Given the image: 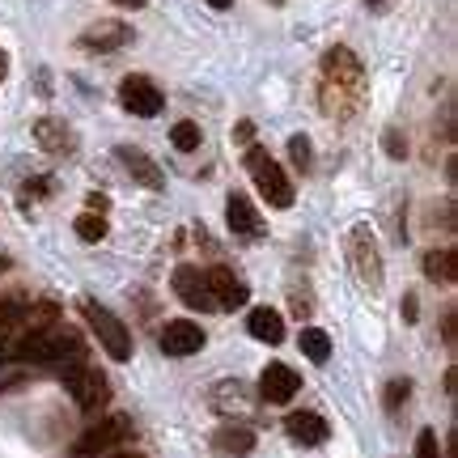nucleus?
<instances>
[{"mask_svg":"<svg viewBox=\"0 0 458 458\" xmlns=\"http://www.w3.org/2000/svg\"><path fill=\"white\" fill-rule=\"evenodd\" d=\"M360 94H365V68H360L357 51L352 47H331L323 55V111L335 114V119H348V114L360 106Z\"/></svg>","mask_w":458,"mask_h":458,"instance_id":"obj_1","label":"nucleus"},{"mask_svg":"<svg viewBox=\"0 0 458 458\" xmlns=\"http://www.w3.org/2000/svg\"><path fill=\"white\" fill-rule=\"evenodd\" d=\"M344 250H348V267H352V276H357L360 289H382V246H377L374 229L352 225Z\"/></svg>","mask_w":458,"mask_h":458,"instance_id":"obj_2","label":"nucleus"},{"mask_svg":"<svg viewBox=\"0 0 458 458\" xmlns=\"http://www.w3.org/2000/svg\"><path fill=\"white\" fill-rule=\"evenodd\" d=\"M246 174L255 179L259 196L267 199L272 208H289V204H293V182L284 179V170H280L263 148H246Z\"/></svg>","mask_w":458,"mask_h":458,"instance_id":"obj_3","label":"nucleus"},{"mask_svg":"<svg viewBox=\"0 0 458 458\" xmlns=\"http://www.w3.org/2000/svg\"><path fill=\"white\" fill-rule=\"evenodd\" d=\"M60 377H64L68 394L77 399V408L81 411H98L106 399H111V382L89 365V360H72V365H64L60 369Z\"/></svg>","mask_w":458,"mask_h":458,"instance_id":"obj_4","label":"nucleus"},{"mask_svg":"<svg viewBox=\"0 0 458 458\" xmlns=\"http://www.w3.org/2000/svg\"><path fill=\"white\" fill-rule=\"evenodd\" d=\"M81 314H85V323H89V331L98 335V344L106 348V357H111V360H128L131 357L128 327H123V323L106 310V306H98V301H81Z\"/></svg>","mask_w":458,"mask_h":458,"instance_id":"obj_5","label":"nucleus"},{"mask_svg":"<svg viewBox=\"0 0 458 458\" xmlns=\"http://www.w3.org/2000/svg\"><path fill=\"white\" fill-rule=\"evenodd\" d=\"M131 420L128 416H106V420H98L94 428H85L81 442H77V454H111L114 445L131 442Z\"/></svg>","mask_w":458,"mask_h":458,"instance_id":"obj_6","label":"nucleus"},{"mask_svg":"<svg viewBox=\"0 0 458 458\" xmlns=\"http://www.w3.org/2000/svg\"><path fill=\"white\" fill-rule=\"evenodd\" d=\"M119 102H123V111L140 114V119H153V114H162V89L148 81V77H123V85H119Z\"/></svg>","mask_w":458,"mask_h":458,"instance_id":"obj_7","label":"nucleus"},{"mask_svg":"<svg viewBox=\"0 0 458 458\" xmlns=\"http://www.w3.org/2000/svg\"><path fill=\"white\" fill-rule=\"evenodd\" d=\"M204 280H208V293H213V306H216V310H242L246 297H250L246 280L233 276L229 267H213V272H208Z\"/></svg>","mask_w":458,"mask_h":458,"instance_id":"obj_8","label":"nucleus"},{"mask_svg":"<svg viewBox=\"0 0 458 458\" xmlns=\"http://www.w3.org/2000/svg\"><path fill=\"white\" fill-rule=\"evenodd\" d=\"M174 293L187 310H216L213 306V293H208V280L199 276V267L191 263H179V272H174Z\"/></svg>","mask_w":458,"mask_h":458,"instance_id":"obj_9","label":"nucleus"},{"mask_svg":"<svg viewBox=\"0 0 458 458\" xmlns=\"http://www.w3.org/2000/svg\"><path fill=\"white\" fill-rule=\"evenodd\" d=\"M162 352L165 357H191L204 348V331L191 323V318H174V323H165L162 327Z\"/></svg>","mask_w":458,"mask_h":458,"instance_id":"obj_10","label":"nucleus"},{"mask_svg":"<svg viewBox=\"0 0 458 458\" xmlns=\"http://www.w3.org/2000/svg\"><path fill=\"white\" fill-rule=\"evenodd\" d=\"M297 386H301V377H297L289 365H280V360H272V365L259 374V391L267 403H289L297 394Z\"/></svg>","mask_w":458,"mask_h":458,"instance_id":"obj_11","label":"nucleus"},{"mask_svg":"<svg viewBox=\"0 0 458 458\" xmlns=\"http://www.w3.org/2000/svg\"><path fill=\"white\" fill-rule=\"evenodd\" d=\"M114 157L123 162V170H128V174L140 182V187H148V191H162V187H165V179H162V170H157V162H153V157H145L140 148L119 145V148H114Z\"/></svg>","mask_w":458,"mask_h":458,"instance_id":"obj_12","label":"nucleus"},{"mask_svg":"<svg viewBox=\"0 0 458 458\" xmlns=\"http://www.w3.org/2000/svg\"><path fill=\"white\" fill-rule=\"evenodd\" d=\"M34 140H38V145L47 148V153H72V148H77V131L68 128L64 119H38V123H34Z\"/></svg>","mask_w":458,"mask_h":458,"instance_id":"obj_13","label":"nucleus"},{"mask_svg":"<svg viewBox=\"0 0 458 458\" xmlns=\"http://www.w3.org/2000/svg\"><path fill=\"white\" fill-rule=\"evenodd\" d=\"M123 43H131V30L123 21H98V26H89L81 34L85 51H114V47H123Z\"/></svg>","mask_w":458,"mask_h":458,"instance_id":"obj_14","label":"nucleus"},{"mask_svg":"<svg viewBox=\"0 0 458 458\" xmlns=\"http://www.w3.org/2000/svg\"><path fill=\"white\" fill-rule=\"evenodd\" d=\"M284 428H289V437L301 445H323L327 442V420L318 416V411H293L289 420H284Z\"/></svg>","mask_w":458,"mask_h":458,"instance_id":"obj_15","label":"nucleus"},{"mask_svg":"<svg viewBox=\"0 0 458 458\" xmlns=\"http://www.w3.org/2000/svg\"><path fill=\"white\" fill-rule=\"evenodd\" d=\"M225 221H229V229H233V233H242V238H255V233L263 229L259 213L250 208V199H246L242 191H233V196L225 199Z\"/></svg>","mask_w":458,"mask_h":458,"instance_id":"obj_16","label":"nucleus"},{"mask_svg":"<svg viewBox=\"0 0 458 458\" xmlns=\"http://www.w3.org/2000/svg\"><path fill=\"white\" fill-rule=\"evenodd\" d=\"M51 327H60V306L55 301H34V306H26V314H21V335L30 340V335H47Z\"/></svg>","mask_w":458,"mask_h":458,"instance_id":"obj_17","label":"nucleus"},{"mask_svg":"<svg viewBox=\"0 0 458 458\" xmlns=\"http://www.w3.org/2000/svg\"><path fill=\"white\" fill-rule=\"evenodd\" d=\"M246 331L263 344H280L284 340V318L272 306H259V310H250V318H246Z\"/></svg>","mask_w":458,"mask_h":458,"instance_id":"obj_18","label":"nucleus"},{"mask_svg":"<svg viewBox=\"0 0 458 458\" xmlns=\"http://www.w3.org/2000/svg\"><path fill=\"white\" fill-rule=\"evenodd\" d=\"M213 445L221 450V454L242 458V454H250V450H255V433H250L246 425H225V428H216Z\"/></svg>","mask_w":458,"mask_h":458,"instance_id":"obj_19","label":"nucleus"},{"mask_svg":"<svg viewBox=\"0 0 458 458\" xmlns=\"http://www.w3.org/2000/svg\"><path fill=\"white\" fill-rule=\"evenodd\" d=\"M425 276L428 280H442V284H454V276H458L454 250H428V255H425Z\"/></svg>","mask_w":458,"mask_h":458,"instance_id":"obj_20","label":"nucleus"},{"mask_svg":"<svg viewBox=\"0 0 458 458\" xmlns=\"http://www.w3.org/2000/svg\"><path fill=\"white\" fill-rule=\"evenodd\" d=\"M21 314H26V301H21V297H4V301H0V348L21 331Z\"/></svg>","mask_w":458,"mask_h":458,"instance_id":"obj_21","label":"nucleus"},{"mask_svg":"<svg viewBox=\"0 0 458 458\" xmlns=\"http://www.w3.org/2000/svg\"><path fill=\"white\" fill-rule=\"evenodd\" d=\"M301 352L314 360V365H323V360L331 357V340H327V331L323 327H306L301 331Z\"/></svg>","mask_w":458,"mask_h":458,"instance_id":"obj_22","label":"nucleus"},{"mask_svg":"<svg viewBox=\"0 0 458 458\" xmlns=\"http://www.w3.org/2000/svg\"><path fill=\"white\" fill-rule=\"evenodd\" d=\"M72 229H77L81 242H102V238H106V216L89 208V213H81L77 221H72Z\"/></svg>","mask_w":458,"mask_h":458,"instance_id":"obj_23","label":"nucleus"},{"mask_svg":"<svg viewBox=\"0 0 458 458\" xmlns=\"http://www.w3.org/2000/svg\"><path fill=\"white\" fill-rule=\"evenodd\" d=\"M170 145L179 148V153H196V148H199V128L191 123V119L174 123V128H170Z\"/></svg>","mask_w":458,"mask_h":458,"instance_id":"obj_24","label":"nucleus"},{"mask_svg":"<svg viewBox=\"0 0 458 458\" xmlns=\"http://www.w3.org/2000/svg\"><path fill=\"white\" fill-rule=\"evenodd\" d=\"M289 157H293V165L310 170V140L306 136H289Z\"/></svg>","mask_w":458,"mask_h":458,"instance_id":"obj_25","label":"nucleus"},{"mask_svg":"<svg viewBox=\"0 0 458 458\" xmlns=\"http://www.w3.org/2000/svg\"><path fill=\"white\" fill-rule=\"evenodd\" d=\"M416 458H442V445H437V433L425 428L420 437H416Z\"/></svg>","mask_w":458,"mask_h":458,"instance_id":"obj_26","label":"nucleus"},{"mask_svg":"<svg viewBox=\"0 0 458 458\" xmlns=\"http://www.w3.org/2000/svg\"><path fill=\"white\" fill-rule=\"evenodd\" d=\"M408 391H411V382H391V386H386V408L394 411L403 399H408Z\"/></svg>","mask_w":458,"mask_h":458,"instance_id":"obj_27","label":"nucleus"},{"mask_svg":"<svg viewBox=\"0 0 458 458\" xmlns=\"http://www.w3.org/2000/svg\"><path fill=\"white\" fill-rule=\"evenodd\" d=\"M386 153H391V157H403V153H408V140H399V131H386Z\"/></svg>","mask_w":458,"mask_h":458,"instance_id":"obj_28","label":"nucleus"},{"mask_svg":"<svg viewBox=\"0 0 458 458\" xmlns=\"http://www.w3.org/2000/svg\"><path fill=\"white\" fill-rule=\"evenodd\" d=\"M369 9H374V13H386V9H391V0H369Z\"/></svg>","mask_w":458,"mask_h":458,"instance_id":"obj_29","label":"nucleus"},{"mask_svg":"<svg viewBox=\"0 0 458 458\" xmlns=\"http://www.w3.org/2000/svg\"><path fill=\"white\" fill-rule=\"evenodd\" d=\"M4 77H9V55L0 51V81H4Z\"/></svg>","mask_w":458,"mask_h":458,"instance_id":"obj_30","label":"nucleus"},{"mask_svg":"<svg viewBox=\"0 0 458 458\" xmlns=\"http://www.w3.org/2000/svg\"><path fill=\"white\" fill-rule=\"evenodd\" d=\"M114 4H123V9H140L145 0H114Z\"/></svg>","mask_w":458,"mask_h":458,"instance_id":"obj_31","label":"nucleus"},{"mask_svg":"<svg viewBox=\"0 0 458 458\" xmlns=\"http://www.w3.org/2000/svg\"><path fill=\"white\" fill-rule=\"evenodd\" d=\"M208 4H213V9H229V4H233V0H208Z\"/></svg>","mask_w":458,"mask_h":458,"instance_id":"obj_32","label":"nucleus"},{"mask_svg":"<svg viewBox=\"0 0 458 458\" xmlns=\"http://www.w3.org/2000/svg\"><path fill=\"white\" fill-rule=\"evenodd\" d=\"M111 458H145V454H131V450H119V454H111Z\"/></svg>","mask_w":458,"mask_h":458,"instance_id":"obj_33","label":"nucleus"},{"mask_svg":"<svg viewBox=\"0 0 458 458\" xmlns=\"http://www.w3.org/2000/svg\"><path fill=\"white\" fill-rule=\"evenodd\" d=\"M0 272H4V259H0Z\"/></svg>","mask_w":458,"mask_h":458,"instance_id":"obj_34","label":"nucleus"},{"mask_svg":"<svg viewBox=\"0 0 458 458\" xmlns=\"http://www.w3.org/2000/svg\"><path fill=\"white\" fill-rule=\"evenodd\" d=\"M272 4H284V0H272Z\"/></svg>","mask_w":458,"mask_h":458,"instance_id":"obj_35","label":"nucleus"}]
</instances>
